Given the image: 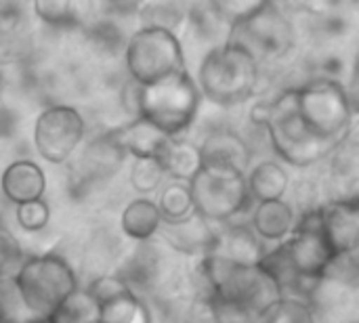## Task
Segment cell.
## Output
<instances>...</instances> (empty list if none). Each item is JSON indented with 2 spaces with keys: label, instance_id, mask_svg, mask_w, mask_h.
I'll return each mask as SVG.
<instances>
[{
  "label": "cell",
  "instance_id": "obj_17",
  "mask_svg": "<svg viewBox=\"0 0 359 323\" xmlns=\"http://www.w3.org/2000/svg\"><path fill=\"white\" fill-rule=\"evenodd\" d=\"M294 208L286 200L261 202L252 210L250 229L257 233L259 240L267 242H284L297 227Z\"/></svg>",
  "mask_w": 359,
  "mask_h": 323
},
{
  "label": "cell",
  "instance_id": "obj_11",
  "mask_svg": "<svg viewBox=\"0 0 359 323\" xmlns=\"http://www.w3.org/2000/svg\"><path fill=\"white\" fill-rule=\"evenodd\" d=\"M320 231L337 256L358 254L359 246V202L351 200H332L318 208Z\"/></svg>",
  "mask_w": 359,
  "mask_h": 323
},
{
  "label": "cell",
  "instance_id": "obj_8",
  "mask_svg": "<svg viewBox=\"0 0 359 323\" xmlns=\"http://www.w3.org/2000/svg\"><path fill=\"white\" fill-rule=\"evenodd\" d=\"M124 61L130 80L139 86L156 84L164 78L187 71L177 34L156 27H139L130 36L124 48Z\"/></svg>",
  "mask_w": 359,
  "mask_h": 323
},
{
  "label": "cell",
  "instance_id": "obj_9",
  "mask_svg": "<svg viewBox=\"0 0 359 323\" xmlns=\"http://www.w3.org/2000/svg\"><path fill=\"white\" fill-rule=\"evenodd\" d=\"M189 191L194 212L208 223H227L250 204L246 174L231 168L202 166L189 181Z\"/></svg>",
  "mask_w": 359,
  "mask_h": 323
},
{
  "label": "cell",
  "instance_id": "obj_27",
  "mask_svg": "<svg viewBox=\"0 0 359 323\" xmlns=\"http://www.w3.org/2000/svg\"><path fill=\"white\" fill-rule=\"evenodd\" d=\"M257 323H316V313L307 301L284 296L269 309H265Z\"/></svg>",
  "mask_w": 359,
  "mask_h": 323
},
{
  "label": "cell",
  "instance_id": "obj_7",
  "mask_svg": "<svg viewBox=\"0 0 359 323\" xmlns=\"http://www.w3.org/2000/svg\"><path fill=\"white\" fill-rule=\"evenodd\" d=\"M227 42L246 50L259 65L286 59L297 46V27L290 15L265 0L257 13L229 29Z\"/></svg>",
  "mask_w": 359,
  "mask_h": 323
},
{
  "label": "cell",
  "instance_id": "obj_34",
  "mask_svg": "<svg viewBox=\"0 0 359 323\" xmlns=\"http://www.w3.org/2000/svg\"><path fill=\"white\" fill-rule=\"evenodd\" d=\"M265 0H255V2H242V0H215L217 11L221 13V17L229 23V27L246 21L252 13H257L261 8Z\"/></svg>",
  "mask_w": 359,
  "mask_h": 323
},
{
  "label": "cell",
  "instance_id": "obj_5",
  "mask_svg": "<svg viewBox=\"0 0 359 323\" xmlns=\"http://www.w3.org/2000/svg\"><path fill=\"white\" fill-rule=\"evenodd\" d=\"M13 280L25 309L42 322L80 288L76 271L59 254L25 259Z\"/></svg>",
  "mask_w": 359,
  "mask_h": 323
},
{
  "label": "cell",
  "instance_id": "obj_1",
  "mask_svg": "<svg viewBox=\"0 0 359 323\" xmlns=\"http://www.w3.org/2000/svg\"><path fill=\"white\" fill-rule=\"evenodd\" d=\"M200 275L206 286L204 298L233 305L252 317L284 298L276 277L261 265H238L217 256H202Z\"/></svg>",
  "mask_w": 359,
  "mask_h": 323
},
{
  "label": "cell",
  "instance_id": "obj_29",
  "mask_svg": "<svg viewBox=\"0 0 359 323\" xmlns=\"http://www.w3.org/2000/svg\"><path fill=\"white\" fill-rule=\"evenodd\" d=\"M36 319L23 305L13 277H0V323H36Z\"/></svg>",
  "mask_w": 359,
  "mask_h": 323
},
{
  "label": "cell",
  "instance_id": "obj_26",
  "mask_svg": "<svg viewBox=\"0 0 359 323\" xmlns=\"http://www.w3.org/2000/svg\"><path fill=\"white\" fill-rule=\"evenodd\" d=\"M332 158V177L337 185H355L358 183V137L355 126L349 130V135L332 149L328 156Z\"/></svg>",
  "mask_w": 359,
  "mask_h": 323
},
{
  "label": "cell",
  "instance_id": "obj_14",
  "mask_svg": "<svg viewBox=\"0 0 359 323\" xmlns=\"http://www.w3.org/2000/svg\"><path fill=\"white\" fill-rule=\"evenodd\" d=\"M206 256H217L238 265H259L265 256V250L263 240H259L250 227L231 225L223 231H217L215 244Z\"/></svg>",
  "mask_w": 359,
  "mask_h": 323
},
{
  "label": "cell",
  "instance_id": "obj_32",
  "mask_svg": "<svg viewBox=\"0 0 359 323\" xmlns=\"http://www.w3.org/2000/svg\"><path fill=\"white\" fill-rule=\"evenodd\" d=\"M15 217H17V223H19V227H21L23 231L36 233V231H42V229L48 225L50 208H48V204H46L44 200L27 202V204L17 206Z\"/></svg>",
  "mask_w": 359,
  "mask_h": 323
},
{
  "label": "cell",
  "instance_id": "obj_20",
  "mask_svg": "<svg viewBox=\"0 0 359 323\" xmlns=\"http://www.w3.org/2000/svg\"><path fill=\"white\" fill-rule=\"evenodd\" d=\"M288 185H290L288 172L276 162H263V164L255 166L252 172L246 177V187H248L250 200H257L259 204L284 200Z\"/></svg>",
  "mask_w": 359,
  "mask_h": 323
},
{
  "label": "cell",
  "instance_id": "obj_4",
  "mask_svg": "<svg viewBox=\"0 0 359 323\" xmlns=\"http://www.w3.org/2000/svg\"><path fill=\"white\" fill-rule=\"evenodd\" d=\"M200 88L187 74H175L156 84L139 86L137 118H143L166 137L175 139L185 132L200 107Z\"/></svg>",
  "mask_w": 359,
  "mask_h": 323
},
{
  "label": "cell",
  "instance_id": "obj_23",
  "mask_svg": "<svg viewBox=\"0 0 359 323\" xmlns=\"http://www.w3.org/2000/svg\"><path fill=\"white\" fill-rule=\"evenodd\" d=\"M99 323H151V315L135 292H126L99 305Z\"/></svg>",
  "mask_w": 359,
  "mask_h": 323
},
{
  "label": "cell",
  "instance_id": "obj_19",
  "mask_svg": "<svg viewBox=\"0 0 359 323\" xmlns=\"http://www.w3.org/2000/svg\"><path fill=\"white\" fill-rule=\"evenodd\" d=\"M120 227L130 240L147 242L162 227V214L158 210V204L149 198L133 200L120 217Z\"/></svg>",
  "mask_w": 359,
  "mask_h": 323
},
{
  "label": "cell",
  "instance_id": "obj_13",
  "mask_svg": "<svg viewBox=\"0 0 359 323\" xmlns=\"http://www.w3.org/2000/svg\"><path fill=\"white\" fill-rule=\"evenodd\" d=\"M2 193L15 206L44 200L46 191V177L44 170L32 160H17L8 164L0 179Z\"/></svg>",
  "mask_w": 359,
  "mask_h": 323
},
{
  "label": "cell",
  "instance_id": "obj_31",
  "mask_svg": "<svg viewBox=\"0 0 359 323\" xmlns=\"http://www.w3.org/2000/svg\"><path fill=\"white\" fill-rule=\"evenodd\" d=\"M23 248L19 240L4 227H0V277H15L23 265Z\"/></svg>",
  "mask_w": 359,
  "mask_h": 323
},
{
  "label": "cell",
  "instance_id": "obj_12",
  "mask_svg": "<svg viewBox=\"0 0 359 323\" xmlns=\"http://www.w3.org/2000/svg\"><path fill=\"white\" fill-rule=\"evenodd\" d=\"M202 166H219V168H231L246 174V168L250 166L252 151L246 139L233 130H215L210 132L202 145H198Z\"/></svg>",
  "mask_w": 359,
  "mask_h": 323
},
{
  "label": "cell",
  "instance_id": "obj_33",
  "mask_svg": "<svg viewBox=\"0 0 359 323\" xmlns=\"http://www.w3.org/2000/svg\"><path fill=\"white\" fill-rule=\"evenodd\" d=\"M86 292L95 298L97 305H103L120 294H126V292H133V288L126 284L124 277H118V275H103V277H97L88 288Z\"/></svg>",
  "mask_w": 359,
  "mask_h": 323
},
{
  "label": "cell",
  "instance_id": "obj_35",
  "mask_svg": "<svg viewBox=\"0 0 359 323\" xmlns=\"http://www.w3.org/2000/svg\"><path fill=\"white\" fill-rule=\"evenodd\" d=\"M36 323H44V322H36Z\"/></svg>",
  "mask_w": 359,
  "mask_h": 323
},
{
  "label": "cell",
  "instance_id": "obj_2",
  "mask_svg": "<svg viewBox=\"0 0 359 323\" xmlns=\"http://www.w3.org/2000/svg\"><path fill=\"white\" fill-rule=\"evenodd\" d=\"M261 65L240 46L225 42L212 46L198 69V88L219 107H236L257 95Z\"/></svg>",
  "mask_w": 359,
  "mask_h": 323
},
{
  "label": "cell",
  "instance_id": "obj_24",
  "mask_svg": "<svg viewBox=\"0 0 359 323\" xmlns=\"http://www.w3.org/2000/svg\"><path fill=\"white\" fill-rule=\"evenodd\" d=\"M141 27H156L175 34V29L187 17V4L181 2H141L139 8Z\"/></svg>",
  "mask_w": 359,
  "mask_h": 323
},
{
  "label": "cell",
  "instance_id": "obj_25",
  "mask_svg": "<svg viewBox=\"0 0 359 323\" xmlns=\"http://www.w3.org/2000/svg\"><path fill=\"white\" fill-rule=\"evenodd\" d=\"M156 204H158V210L162 214V223H175V221L187 219L189 214H194V202H191L189 183L170 181L162 189L160 200Z\"/></svg>",
  "mask_w": 359,
  "mask_h": 323
},
{
  "label": "cell",
  "instance_id": "obj_16",
  "mask_svg": "<svg viewBox=\"0 0 359 323\" xmlns=\"http://www.w3.org/2000/svg\"><path fill=\"white\" fill-rule=\"evenodd\" d=\"M114 139L124 153L135 156V160H158L162 147L170 137L160 132L156 126L143 118H133L122 128L114 130Z\"/></svg>",
  "mask_w": 359,
  "mask_h": 323
},
{
  "label": "cell",
  "instance_id": "obj_22",
  "mask_svg": "<svg viewBox=\"0 0 359 323\" xmlns=\"http://www.w3.org/2000/svg\"><path fill=\"white\" fill-rule=\"evenodd\" d=\"M44 323H99V305L86 292V288H78L44 319Z\"/></svg>",
  "mask_w": 359,
  "mask_h": 323
},
{
  "label": "cell",
  "instance_id": "obj_10",
  "mask_svg": "<svg viewBox=\"0 0 359 323\" xmlns=\"http://www.w3.org/2000/svg\"><path fill=\"white\" fill-rule=\"evenodd\" d=\"M86 124L72 105H50L34 122V145L40 158L50 164L67 162L84 139Z\"/></svg>",
  "mask_w": 359,
  "mask_h": 323
},
{
  "label": "cell",
  "instance_id": "obj_30",
  "mask_svg": "<svg viewBox=\"0 0 359 323\" xmlns=\"http://www.w3.org/2000/svg\"><path fill=\"white\" fill-rule=\"evenodd\" d=\"M166 174L158 160H135L130 168V185L139 193H151L164 183Z\"/></svg>",
  "mask_w": 359,
  "mask_h": 323
},
{
  "label": "cell",
  "instance_id": "obj_15",
  "mask_svg": "<svg viewBox=\"0 0 359 323\" xmlns=\"http://www.w3.org/2000/svg\"><path fill=\"white\" fill-rule=\"evenodd\" d=\"M164 231V240L183 254H200L206 256L215 244L217 231L212 229V223L202 219L200 214H189L183 221L175 223H162L160 227Z\"/></svg>",
  "mask_w": 359,
  "mask_h": 323
},
{
  "label": "cell",
  "instance_id": "obj_21",
  "mask_svg": "<svg viewBox=\"0 0 359 323\" xmlns=\"http://www.w3.org/2000/svg\"><path fill=\"white\" fill-rule=\"evenodd\" d=\"M191 23V29L202 40H221V44L227 42L229 36V23L221 17V13L212 2H196L187 4V17Z\"/></svg>",
  "mask_w": 359,
  "mask_h": 323
},
{
  "label": "cell",
  "instance_id": "obj_28",
  "mask_svg": "<svg viewBox=\"0 0 359 323\" xmlns=\"http://www.w3.org/2000/svg\"><path fill=\"white\" fill-rule=\"evenodd\" d=\"M34 13L53 27H69L78 25L86 15L82 13V4L65 2V0H38L32 4Z\"/></svg>",
  "mask_w": 359,
  "mask_h": 323
},
{
  "label": "cell",
  "instance_id": "obj_3",
  "mask_svg": "<svg viewBox=\"0 0 359 323\" xmlns=\"http://www.w3.org/2000/svg\"><path fill=\"white\" fill-rule=\"evenodd\" d=\"M292 92L301 122L320 141L339 145L355 126L353 99L341 80L318 78Z\"/></svg>",
  "mask_w": 359,
  "mask_h": 323
},
{
  "label": "cell",
  "instance_id": "obj_6",
  "mask_svg": "<svg viewBox=\"0 0 359 323\" xmlns=\"http://www.w3.org/2000/svg\"><path fill=\"white\" fill-rule=\"evenodd\" d=\"M267 120L265 130L269 135V141L276 149V153L292 166L307 168L311 164H318L326 160L337 145L320 141L313 137L305 124L301 122L294 105V92L292 88L278 95L273 101H267Z\"/></svg>",
  "mask_w": 359,
  "mask_h": 323
},
{
  "label": "cell",
  "instance_id": "obj_18",
  "mask_svg": "<svg viewBox=\"0 0 359 323\" xmlns=\"http://www.w3.org/2000/svg\"><path fill=\"white\" fill-rule=\"evenodd\" d=\"M158 164L162 166L166 179L189 183L196 177V172L202 168V158H200V149L196 143L175 137V139H168L166 145L162 147L158 156Z\"/></svg>",
  "mask_w": 359,
  "mask_h": 323
}]
</instances>
